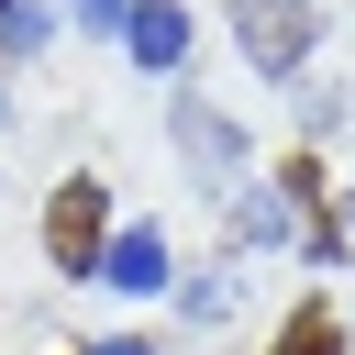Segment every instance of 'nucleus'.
<instances>
[{"label": "nucleus", "instance_id": "obj_8", "mask_svg": "<svg viewBox=\"0 0 355 355\" xmlns=\"http://www.w3.org/2000/svg\"><path fill=\"white\" fill-rule=\"evenodd\" d=\"M44 33H55L44 0H0V55H44Z\"/></svg>", "mask_w": 355, "mask_h": 355}, {"label": "nucleus", "instance_id": "obj_2", "mask_svg": "<svg viewBox=\"0 0 355 355\" xmlns=\"http://www.w3.org/2000/svg\"><path fill=\"white\" fill-rule=\"evenodd\" d=\"M311 33H322L311 0H233V44H244L255 78H300L311 67Z\"/></svg>", "mask_w": 355, "mask_h": 355}, {"label": "nucleus", "instance_id": "obj_11", "mask_svg": "<svg viewBox=\"0 0 355 355\" xmlns=\"http://www.w3.org/2000/svg\"><path fill=\"white\" fill-rule=\"evenodd\" d=\"M333 244H344V255H355V200H344V211H333Z\"/></svg>", "mask_w": 355, "mask_h": 355}, {"label": "nucleus", "instance_id": "obj_1", "mask_svg": "<svg viewBox=\"0 0 355 355\" xmlns=\"http://www.w3.org/2000/svg\"><path fill=\"white\" fill-rule=\"evenodd\" d=\"M311 200H322V166H311V155H288L266 189H244V200H233V244H244V255L311 244Z\"/></svg>", "mask_w": 355, "mask_h": 355}, {"label": "nucleus", "instance_id": "obj_5", "mask_svg": "<svg viewBox=\"0 0 355 355\" xmlns=\"http://www.w3.org/2000/svg\"><path fill=\"white\" fill-rule=\"evenodd\" d=\"M122 44H133V67H144V78H178V67H189V11H178V0H133Z\"/></svg>", "mask_w": 355, "mask_h": 355}, {"label": "nucleus", "instance_id": "obj_7", "mask_svg": "<svg viewBox=\"0 0 355 355\" xmlns=\"http://www.w3.org/2000/svg\"><path fill=\"white\" fill-rule=\"evenodd\" d=\"M266 355H344V333H333V311L311 300V311H288V322H277V344H266Z\"/></svg>", "mask_w": 355, "mask_h": 355}, {"label": "nucleus", "instance_id": "obj_3", "mask_svg": "<svg viewBox=\"0 0 355 355\" xmlns=\"http://www.w3.org/2000/svg\"><path fill=\"white\" fill-rule=\"evenodd\" d=\"M100 244H111L100 178H55V200H44V255H55L67 277H100Z\"/></svg>", "mask_w": 355, "mask_h": 355}, {"label": "nucleus", "instance_id": "obj_10", "mask_svg": "<svg viewBox=\"0 0 355 355\" xmlns=\"http://www.w3.org/2000/svg\"><path fill=\"white\" fill-rule=\"evenodd\" d=\"M89 355H155V344H144V333H100Z\"/></svg>", "mask_w": 355, "mask_h": 355}, {"label": "nucleus", "instance_id": "obj_9", "mask_svg": "<svg viewBox=\"0 0 355 355\" xmlns=\"http://www.w3.org/2000/svg\"><path fill=\"white\" fill-rule=\"evenodd\" d=\"M67 22H78V33H122V22H133V0H67Z\"/></svg>", "mask_w": 355, "mask_h": 355}, {"label": "nucleus", "instance_id": "obj_4", "mask_svg": "<svg viewBox=\"0 0 355 355\" xmlns=\"http://www.w3.org/2000/svg\"><path fill=\"white\" fill-rule=\"evenodd\" d=\"M166 122H178V155H189V178H200V189H233V178H244V133H233L211 100H189V89H178V111H166Z\"/></svg>", "mask_w": 355, "mask_h": 355}, {"label": "nucleus", "instance_id": "obj_6", "mask_svg": "<svg viewBox=\"0 0 355 355\" xmlns=\"http://www.w3.org/2000/svg\"><path fill=\"white\" fill-rule=\"evenodd\" d=\"M100 277H111L122 300H155V288H166V233H155V222L111 233V244H100Z\"/></svg>", "mask_w": 355, "mask_h": 355}]
</instances>
